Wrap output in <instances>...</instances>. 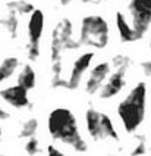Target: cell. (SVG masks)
<instances>
[{
  "instance_id": "cell-12",
  "label": "cell",
  "mask_w": 151,
  "mask_h": 156,
  "mask_svg": "<svg viewBox=\"0 0 151 156\" xmlns=\"http://www.w3.org/2000/svg\"><path fill=\"white\" fill-rule=\"evenodd\" d=\"M115 22H116V28H117V33L120 35V40L125 43H133V41H138L141 40V37L138 35V33L133 30L132 24L128 22V19L122 12H117L115 16Z\"/></svg>"
},
{
  "instance_id": "cell-15",
  "label": "cell",
  "mask_w": 151,
  "mask_h": 156,
  "mask_svg": "<svg viewBox=\"0 0 151 156\" xmlns=\"http://www.w3.org/2000/svg\"><path fill=\"white\" fill-rule=\"evenodd\" d=\"M37 130H38V121L31 118L22 124V128L19 131V137L21 139H29V137H34L37 134Z\"/></svg>"
},
{
  "instance_id": "cell-9",
  "label": "cell",
  "mask_w": 151,
  "mask_h": 156,
  "mask_svg": "<svg viewBox=\"0 0 151 156\" xmlns=\"http://www.w3.org/2000/svg\"><path fill=\"white\" fill-rule=\"evenodd\" d=\"M92 59H94V53L92 52L82 53V55H79V56L75 59L73 66H72V71H71V75H69L68 81H66V87H68V88L75 90V88L79 87L81 81H82V77H84L85 71L89 68Z\"/></svg>"
},
{
  "instance_id": "cell-22",
  "label": "cell",
  "mask_w": 151,
  "mask_h": 156,
  "mask_svg": "<svg viewBox=\"0 0 151 156\" xmlns=\"http://www.w3.org/2000/svg\"><path fill=\"white\" fill-rule=\"evenodd\" d=\"M8 118H9V113H8L5 109H3V108H2V106H0V119H8Z\"/></svg>"
},
{
  "instance_id": "cell-3",
  "label": "cell",
  "mask_w": 151,
  "mask_h": 156,
  "mask_svg": "<svg viewBox=\"0 0 151 156\" xmlns=\"http://www.w3.org/2000/svg\"><path fill=\"white\" fill-rule=\"evenodd\" d=\"M110 28L107 21L100 15L84 16L79 27V44L104 49L109 44Z\"/></svg>"
},
{
  "instance_id": "cell-16",
  "label": "cell",
  "mask_w": 151,
  "mask_h": 156,
  "mask_svg": "<svg viewBox=\"0 0 151 156\" xmlns=\"http://www.w3.org/2000/svg\"><path fill=\"white\" fill-rule=\"evenodd\" d=\"M103 130H104L106 139L113 140V141L119 140V134H117V131L115 128V124L110 119V116H107L106 113H103Z\"/></svg>"
},
{
  "instance_id": "cell-4",
  "label": "cell",
  "mask_w": 151,
  "mask_h": 156,
  "mask_svg": "<svg viewBox=\"0 0 151 156\" xmlns=\"http://www.w3.org/2000/svg\"><path fill=\"white\" fill-rule=\"evenodd\" d=\"M113 63L116 66V71L107 78L103 88L98 91L100 99H103V100H107V99H112V97L117 96L126 86V69L131 63L129 58H126L125 55H116L113 58Z\"/></svg>"
},
{
  "instance_id": "cell-2",
  "label": "cell",
  "mask_w": 151,
  "mask_h": 156,
  "mask_svg": "<svg viewBox=\"0 0 151 156\" xmlns=\"http://www.w3.org/2000/svg\"><path fill=\"white\" fill-rule=\"evenodd\" d=\"M147 109V84L139 81L117 105V115L128 134H133L141 127Z\"/></svg>"
},
{
  "instance_id": "cell-20",
  "label": "cell",
  "mask_w": 151,
  "mask_h": 156,
  "mask_svg": "<svg viewBox=\"0 0 151 156\" xmlns=\"http://www.w3.org/2000/svg\"><path fill=\"white\" fill-rule=\"evenodd\" d=\"M142 68H144V71H145L148 75H151V61L144 62V63H142Z\"/></svg>"
},
{
  "instance_id": "cell-10",
  "label": "cell",
  "mask_w": 151,
  "mask_h": 156,
  "mask_svg": "<svg viewBox=\"0 0 151 156\" xmlns=\"http://www.w3.org/2000/svg\"><path fill=\"white\" fill-rule=\"evenodd\" d=\"M0 97H2L3 102H6L8 105L16 108V109H25L31 105L29 97H28V90L21 84L10 86L0 90Z\"/></svg>"
},
{
  "instance_id": "cell-17",
  "label": "cell",
  "mask_w": 151,
  "mask_h": 156,
  "mask_svg": "<svg viewBox=\"0 0 151 156\" xmlns=\"http://www.w3.org/2000/svg\"><path fill=\"white\" fill-rule=\"evenodd\" d=\"M25 152L29 156H35L37 153H40V141H38L35 136L27 139V141H25Z\"/></svg>"
},
{
  "instance_id": "cell-5",
  "label": "cell",
  "mask_w": 151,
  "mask_h": 156,
  "mask_svg": "<svg viewBox=\"0 0 151 156\" xmlns=\"http://www.w3.org/2000/svg\"><path fill=\"white\" fill-rule=\"evenodd\" d=\"M28 58L35 61L40 55V41L44 31V13L40 9H34L28 19Z\"/></svg>"
},
{
  "instance_id": "cell-13",
  "label": "cell",
  "mask_w": 151,
  "mask_h": 156,
  "mask_svg": "<svg viewBox=\"0 0 151 156\" xmlns=\"http://www.w3.org/2000/svg\"><path fill=\"white\" fill-rule=\"evenodd\" d=\"M18 66H19L18 58H15V56L5 58L2 61V63H0V84L13 77V74L16 72Z\"/></svg>"
},
{
  "instance_id": "cell-14",
  "label": "cell",
  "mask_w": 151,
  "mask_h": 156,
  "mask_svg": "<svg viewBox=\"0 0 151 156\" xmlns=\"http://www.w3.org/2000/svg\"><path fill=\"white\" fill-rule=\"evenodd\" d=\"M18 84H21L22 87H25L28 91L35 87L37 74H35V71H34V68H32L29 63L22 66V69H21V72H19V75H18Z\"/></svg>"
},
{
  "instance_id": "cell-18",
  "label": "cell",
  "mask_w": 151,
  "mask_h": 156,
  "mask_svg": "<svg viewBox=\"0 0 151 156\" xmlns=\"http://www.w3.org/2000/svg\"><path fill=\"white\" fill-rule=\"evenodd\" d=\"M145 150H147V149H145V144H144V143H139V144L135 146V149L131 152V155L132 156H142L145 153Z\"/></svg>"
},
{
  "instance_id": "cell-19",
  "label": "cell",
  "mask_w": 151,
  "mask_h": 156,
  "mask_svg": "<svg viewBox=\"0 0 151 156\" xmlns=\"http://www.w3.org/2000/svg\"><path fill=\"white\" fill-rule=\"evenodd\" d=\"M47 156H66L62 150H59L54 146H47Z\"/></svg>"
},
{
  "instance_id": "cell-6",
  "label": "cell",
  "mask_w": 151,
  "mask_h": 156,
  "mask_svg": "<svg viewBox=\"0 0 151 156\" xmlns=\"http://www.w3.org/2000/svg\"><path fill=\"white\" fill-rule=\"evenodd\" d=\"M128 10L133 30L142 38L151 27V0H131Z\"/></svg>"
},
{
  "instance_id": "cell-25",
  "label": "cell",
  "mask_w": 151,
  "mask_h": 156,
  "mask_svg": "<svg viewBox=\"0 0 151 156\" xmlns=\"http://www.w3.org/2000/svg\"><path fill=\"white\" fill-rule=\"evenodd\" d=\"M0 156H5V155H0Z\"/></svg>"
},
{
  "instance_id": "cell-26",
  "label": "cell",
  "mask_w": 151,
  "mask_h": 156,
  "mask_svg": "<svg viewBox=\"0 0 151 156\" xmlns=\"http://www.w3.org/2000/svg\"><path fill=\"white\" fill-rule=\"evenodd\" d=\"M101 2H103V0H101Z\"/></svg>"
},
{
  "instance_id": "cell-8",
  "label": "cell",
  "mask_w": 151,
  "mask_h": 156,
  "mask_svg": "<svg viewBox=\"0 0 151 156\" xmlns=\"http://www.w3.org/2000/svg\"><path fill=\"white\" fill-rule=\"evenodd\" d=\"M110 71H112V66H110L109 62L97 63L89 72L88 80L85 81V91L91 96L96 94L97 91H100L103 88V86H104V83L107 81Z\"/></svg>"
},
{
  "instance_id": "cell-7",
  "label": "cell",
  "mask_w": 151,
  "mask_h": 156,
  "mask_svg": "<svg viewBox=\"0 0 151 156\" xmlns=\"http://www.w3.org/2000/svg\"><path fill=\"white\" fill-rule=\"evenodd\" d=\"M73 47L72 43V24L69 19H63L59 22V25L56 27L53 34V59L57 58V53L62 52L63 49H71Z\"/></svg>"
},
{
  "instance_id": "cell-23",
  "label": "cell",
  "mask_w": 151,
  "mask_h": 156,
  "mask_svg": "<svg viewBox=\"0 0 151 156\" xmlns=\"http://www.w3.org/2000/svg\"><path fill=\"white\" fill-rule=\"evenodd\" d=\"M2 134H3V130H2V127H0V137H2Z\"/></svg>"
},
{
  "instance_id": "cell-1",
  "label": "cell",
  "mask_w": 151,
  "mask_h": 156,
  "mask_svg": "<svg viewBox=\"0 0 151 156\" xmlns=\"http://www.w3.org/2000/svg\"><path fill=\"white\" fill-rule=\"evenodd\" d=\"M47 130L52 139L60 141L66 146H71L75 152H87L88 144L81 136L76 116L68 108H56L47 118Z\"/></svg>"
},
{
  "instance_id": "cell-24",
  "label": "cell",
  "mask_w": 151,
  "mask_h": 156,
  "mask_svg": "<svg viewBox=\"0 0 151 156\" xmlns=\"http://www.w3.org/2000/svg\"><path fill=\"white\" fill-rule=\"evenodd\" d=\"M150 47H151V40H150Z\"/></svg>"
},
{
  "instance_id": "cell-21",
  "label": "cell",
  "mask_w": 151,
  "mask_h": 156,
  "mask_svg": "<svg viewBox=\"0 0 151 156\" xmlns=\"http://www.w3.org/2000/svg\"><path fill=\"white\" fill-rule=\"evenodd\" d=\"M73 2H82V3H87L88 0H59V3L63 5V6H66V5H69V3H73Z\"/></svg>"
},
{
  "instance_id": "cell-11",
  "label": "cell",
  "mask_w": 151,
  "mask_h": 156,
  "mask_svg": "<svg viewBox=\"0 0 151 156\" xmlns=\"http://www.w3.org/2000/svg\"><path fill=\"white\" fill-rule=\"evenodd\" d=\"M85 125L92 140L100 141V140L106 139L104 130H103V112H100L94 108H88L85 112Z\"/></svg>"
}]
</instances>
